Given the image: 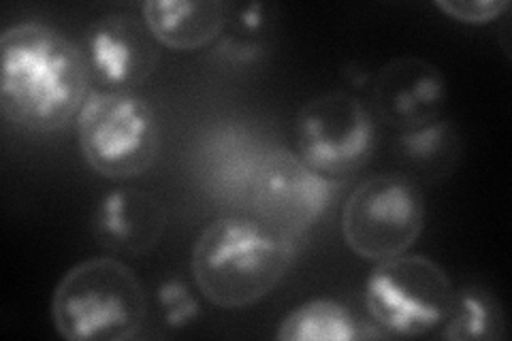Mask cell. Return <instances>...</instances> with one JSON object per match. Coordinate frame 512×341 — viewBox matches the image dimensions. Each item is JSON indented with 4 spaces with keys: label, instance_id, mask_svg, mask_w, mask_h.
I'll use <instances>...</instances> for the list:
<instances>
[{
    "label": "cell",
    "instance_id": "cell-10",
    "mask_svg": "<svg viewBox=\"0 0 512 341\" xmlns=\"http://www.w3.org/2000/svg\"><path fill=\"white\" fill-rule=\"evenodd\" d=\"M446 105V79L423 58H395L376 73L372 107L376 118L397 131H414L440 120Z\"/></svg>",
    "mask_w": 512,
    "mask_h": 341
},
{
    "label": "cell",
    "instance_id": "cell-12",
    "mask_svg": "<svg viewBox=\"0 0 512 341\" xmlns=\"http://www.w3.org/2000/svg\"><path fill=\"white\" fill-rule=\"evenodd\" d=\"M169 211L156 194L141 188L111 190L96 205L94 237L109 252L143 256L167 231Z\"/></svg>",
    "mask_w": 512,
    "mask_h": 341
},
{
    "label": "cell",
    "instance_id": "cell-9",
    "mask_svg": "<svg viewBox=\"0 0 512 341\" xmlns=\"http://www.w3.org/2000/svg\"><path fill=\"white\" fill-rule=\"evenodd\" d=\"M90 79L107 92H133L158 67L160 43L146 20L109 13L92 22L82 41Z\"/></svg>",
    "mask_w": 512,
    "mask_h": 341
},
{
    "label": "cell",
    "instance_id": "cell-1",
    "mask_svg": "<svg viewBox=\"0 0 512 341\" xmlns=\"http://www.w3.org/2000/svg\"><path fill=\"white\" fill-rule=\"evenodd\" d=\"M82 47L60 30L24 22L0 39V109L26 133H58L90 96Z\"/></svg>",
    "mask_w": 512,
    "mask_h": 341
},
{
    "label": "cell",
    "instance_id": "cell-2",
    "mask_svg": "<svg viewBox=\"0 0 512 341\" xmlns=\"http://www.w3.org/2000/svg\"><path fill=\"white\" fill-rule=\"evenodd\" d=\"M297 241L256 218L227 216L212 222L192 248V278L220 310H244L265 299L286 275Z\"/></svg>",
    "mask_w": 512,
    "mask_h": 341
},
{
    "label": "cell",
    "instance_id": "cell-11",
    "mask_svg": "<svg viewBox=\"0 0 512 341\" xmlns=\"http://www.w3.org/2000/svg\"><path fill=\"white\" fill-rule=\"evenodd\" d=\"M269 152L246 126H216L205 133L195 152L199 184L216 201L231 205L250 201L254 177Z\"/></svg>",
    "mask_w": 512,
    "mask_h": 341
},
{
    "label": "cell",
    "instance_id": "cell-4",
    "mask_svg": "<svg viewBox=\"0 0 512 341\" xmlns=\"http://www.w3.org/2000/svg\"><path fill=\"white\" fill-rule=\"evenodd\" d=\"M75 126L86 162L107 180L139 177L158 158L156 111L133 92H90Z\"/></svg>",
    "mask_w": 512,
    "mask_h": 341
},
{
    "label": "cell",
    "instance_id": "cell-18",
    "mask_svg": "<svg viewBox=\"0 0 512 341\" xmlns=\"http://www.w3.org/2000/svg\"><path fill=\"white\" fill-rule=\"evenodd\" d=\"M436 7L451 15L453 20L466 22V24H487L493 22L495 18L510 7L506 0H480V3H472V0H438Z\"/></svg>",
    "mask_w": 512,
    "mask_h": 341
},
{
    "label": "cell",
    "instance_id": "cell-8",
    "mask_svg": "<svg viewBox=\"0 0 512 341\" xmlns=\"http://www.w3.org/2000/svg\"><path fill=\"white\" fill-rule=\"evenodd\" d=\"M338 182L314 171L288 150H271L250 190L256 220L288 239H299L329 209Z\"/></svg>",
    "mask_w": 512,
    "mask_h": 341
},
{
    "label": "cell",
    "instance_id": "cell-16",
    "mask_svg": "<svg viewBox=\"0 0 512 341\" xmlns=\"http://www.w3.org/2000/svg\"><path fill=\"white\" fill-rule=\"evenodd\" d=\"M444 339L500 341L506 337L504 307L491 290L466 286L455 290L451 312L444 320Z\"/></svg>",
    "mask_w": 512,
    "mask_h": 341
},
{
    "label": "cell",
    "instance_id": "cell-5",
    "mask_svg": "<svg viewBox=\"0 0 512 341\" xmlns=\"http://www.w3.org/2000/svg\"><path fill=\"white\" fill-rule=\"evenodd\" d=\"M455 288L431 258L402 254L376 265L365 286V307L384 337H421L451 312Z\"/></svg>",
    "mask_w": 512,
    "mask_h": 341
},
{
    "label": "cell",
    "instance_id": "cell-7",
    "mask_svg": "<svg viewBox=\"0 0 512 341\" xmlns=\"http://www.w3.org/2000/svg\"><path fill=\"white\" fill-rule=\"evenodd\" d=\"M299 158L327 177L350 175L372 160L378 145L374 113L346 92L320 94L297 113Z\"/></svg>",
    "mask_w": 512,
    "mask_h": 341
},
{
    "label": "cell",
    "instance_id": "cell-17",
    "mask_svg": "<svg viewBox=\"0 0 512 341\" xmlns=\"http://www.w3.org/2000/svg\"><path fill=\"white\" fill-rule=\"evenodd\" d=\"M156 305L160 322L169 331L190 327L201 314L199 301L192 295V290L178 278H169L156 288Z\"/></svg>",
    "mask_w": 512,
    "mask_h": 341
},
{
    "label": "cell",
    "instance_id": "cell-13",
    "mask_svg": "<svg viewBox=\"0 0 512 341\" xmlns=\"http://www.w3.org/2000/svg\"><path fill=\"white\" fill-rule=\"evenodd\" d=\"M231 5L220 0H150L143 20L156 41L175 52H195L210 45L229 22Z\"/></svg>",
    "mask_w": 512,
    "mask_h": 341
},
{
    "label": "cell",
    "instance_id": "cell-15",
    "mask_svg": "<svg viewBox=\"0 0 512 341\" xmlns=\"http://www.w3.org/2000/svg\"><path fill=\"white\" fill-rule=\"evenodd\" d=\"M399 154L414 173V182L436 184L457 169L461 137L451 122L436 120L399 135Z\"/></svg>",
    "mask_w": 512,
    "mask_h": 341
},
{
    "label": "cell",
    "instance_id": "cell-14",
    "mask_svg": "<svg viewBox=\"0 0 512 341\" xmlns=\"http://www.w3.org/2000/svg\"><path fill=\"white\" fill-rule=\"evenodd\" d=\"M276 337L284 341H352L384 337V333L374 322H361L346 305L316 299L288 314Z\"/></svg>",
    "mask_w": 512,
    "mask_h": 341
},
{
    "label": "cell",
    "instance_id": "cell-6",
    "mask_svg": "<svg viewBox=\"0 0 512 341\" xmlns=\"http://www.w3.org/2000/svg\"><path fill=\"white\" fill-rule=\"evenodd\" d=\"M423 226V192L408 175H376L361 182L342 214L346 246L372 263L406 254Z\"/></svg>",
    "mask_w": 512,
    "mask_h": 341
},
{
    "label": "cell",
    "instance_id": "cell-3",
    "mask_svg": "<svg viewBox=\"0 0 512 341\" xmlns=\"http://www.w3.org/2000/svg\"><path fill=\"white\" fill-rule=\"evenodd\" d=\"M148 316L137 273L118 258H90L64 273L52 297V320L69 341H128Z\"/></svg>",
    "mask_w": 512,
    "mask_h": 341
}]
</instances>
